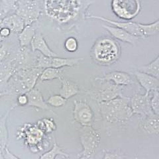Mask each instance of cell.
<instances>
[{
    "mask_svg": "<svg viewBox=\"0 0 159 159\" xmlns=\"http://www.w3.org/2000/svg\"><path fill=\"white\" fill-rule=\"evenodd\" d=\"M67 99L64 98L60 94H55L50 96L47 100L46 103L49 106L53 107H61L66 105Z\"/></svg>",
    "mask_w": 159,
    "mask_h": 159,
    "instance_id": "f1b7e54d",
    "label": "cell"
},
{
    "mask_svg": "<svg viewBox=\"0 0 159 159\" xmlns=\"http://www.w3.org/2000/svg\"><path fill=\"white\" fill-rule=\"evenodd\" d=\"M28 103V97L26 93H19L17 96V105L19 106H27Z\"/></svg>",
    "mask_w": 159,
    "mask_h": 159,
    "instance_id": "1f68e13d",
    "label": "cell"
},
{
    "mask_svg": "<svg viewBox=\"0 0 159 159\" xmlns=\"http://www.w3.org/2000/svg\"><path fill=\"white\" fill-rule=\"evenodd\" d=\"M37 127L47 133H51L57 129L56 123L51 118H44L38 121Z\"/></svg>",
    "mask_w": 159,
    "mask_h": 159,
    "instance_id": "4316f807",
    "label": "cell"
},
{
    "mask_svg": "<svg viewBox=\"0 0 159 159\" xmlns=\"http://www.w3.org/2000/svg\"><path fill=\"white\" fill-rule=\"evenodd\" d=\"M5 39H4V38H3V37H2V36H0V43H1V42H3Z\"/></svg>",
    "mask_w": 159,
    "mask_h": 159,
    "instance_id": "74e56055",
    "label": "cell"
},
{
    "mask_svg": "<svg viewBox=\"0 0 159 159\" xmlns=\"http://www.w3.org/2000/svg\"><path fill=\"white\" fill-rule=\"evenodd\" d=\"M150 93H135L130 98V106L133 115L140 117L155 114L152 110L150 105Z\"/></svg>",
    "mask_w": 159,
    "mask_h": 159,
    "instance_id": "9c48e42d",
    "label": "cell"
},
{
    "mask_svg": "<svg viewBox=\"0 0 159 159\" xmlns=\"http://www.w3.org/2000/svg\"><path fill=\"white\" fill-rule=\"evenodd\" d=\"M101 116L104 122L112 125H123L133 117L130 98L123 95L111 100L98 102Z\"/></svg>",
    "mask_w": 159,
    "mask_h": 159,
    "instance_id": "7a4b0ae2",
    "label": "cell"
},
{
    "mask_svg": "<svg viewBox=\"0 0 159 159\" xmlns=\"http://www.w3.org/2000/svg\"><path fill=\"white\" fill-rule=\"evenodd\" d=\"M102 26L107 30V32L111 34L113 39L123 43L135 45L139 42V39H140L133 35L125 30L111 25H103Z\"/></svg>",
    "mask_w": 159,
    "mask_h": 159,
    "instance_id": "7c38bea8",
    "label": "cell"
},
{
    "mask_svg": "<svg viewBox=\"0 0 159 159\" xmlns=\"http://www.w3.org/2000/svg\"><path fill=\"white\" fill-rule=\"evenodd\" d=\"M99 77L104 80L111 82L118 86H126L135 83L130 74L122 71H111Z\"/></svg>",
    "mask_w": 159,
    "mask_h": 159,
    "instance_id": "4fadbf2b",
    "label": "cell"
},
{
    "mask_svg": "<svg viewBox=\"0 0 159 159\" xmlns=\"http://www.w3.org/2000/svg\"><path fill=\"white\" fill-rule=\"evenodd\" d=\"M111 9L118 18L131 21L141 13V0H111Z\"/></svg>",
    "mask_w": 159,
    "mask_h": 159,
    "instance_id": "52a82bcc",
    "label": "cell"
},
{
    "mask_svg": "<svg viewBox=\"0 0 159 159\" xmlns=\"http://www.w3.org/2000/svg\"><path fill=\"white\" fill-rule=\"evenodd\" d=\"M15 107L11 109L5 113V115L0 116V159L3 158V154L9 143V131L7 127V121L10 112Z\"/></svg>",
    "mask_w": 159,
    "mask_h": 159,
    "instance_id": "e0dca14e",
    "label": "cell"
},
{
    "mask_svg": "<svg viewBox=\"0 0 159 159\" xmlns=\"http://www.w3.org/2000/svg\"><path fill=\"white\" fill-rule=\"evenodd\" d=\"M43 2L46 14L60 25L76 20L92 3V0H44Z\"/></svg>",
    "mask_w": 159,
    "mask_h": 159,
    "instance_id": "6da1fadb",
    "label": "cell"
},
{
    "mask_svg": "<svg viewBox=\"0 0 159 159\" xmlns=\"http://www.w3.org/2000/svg\"><path fill=\"white\" fill-rule=\"evenodd\" d=\"M102 158L103 159H125L128 157L120 149H103Z\"/></svg>",
    "mask_w": 159,
    "mask_h": 159,
    "instance_id": "83f0119b",
    "label": "cell"
},
{
    "mask_svg": "<svg viewBox=\"0 0 159 159\" xmlns=\"http://www.w3.org/2000/svg\"><path fill=\"white\" fill-rule=\"evenodd\" d=\"M3 158H6V159H19V157L16 156L12 152H11L8 148L6 147L5 148V150L3 151Z\"/></svg>",
    "mask_w": 159,
    "mask_h": 159,
    "instance_id": "836d02e7",
    "label": "cell"
},
{
    "mask_svg": "<svg viewBox=\"0 0 159 159\" xmlns=\"http://www.w3.org/2000/svg\"><path fill=\"white\" fill-rule=\"evenodd\" d=\"M7 94H9V93L7 92H0V98L5 95H7Z\"/></svg>",
    "mask_w": 159,
    "mask_h": 159,
    "instance_id": "d590c367",
    "label": "cell"
},
{
    "mask_svg": "<svg viewBox=\"0 0 159 159\" xmlns=\"http://www.w3.org/2000/svg\"><path fill=\"white\" fill-rule=\"evenodd\" d=\"M63 77L62 68L48 67L43 70L41 75L39 78V80L40 82H43L44 81L52 80L54 79L61 80Z\"/></svg>",
    "mask_w": 159,
    "mask_h": 159,
    "instance_id": "7402d4cb",
    "label": "cell"
},
{
    "mask_svg": "<svg viewBox=\"0 0 159 159\" xmlns=\"http://www.w3.org/2000/svg\"><path fill=\"white\" fill-rule=\"evenodd\" d=\"M82 58H62L61 57H50L49 67L62 68L64 67H74L78 66Z\"/></svg>",
    "mask_w": 159,
    "mask_h": 159,
    "instance_id": "ffe728a7",
    "label": "cell"
},
{
    "mask_svg": "<svg viewBox=\"0 0 159 159\" xmlns=\"http://www.w3.org/2000/svg\"><path fill=\"white\" fill-rule=\"evenodd\" d=\"M159 116L153 114L141 117L139 126L141 131L148 135H158L159 133Z\"/></svg>",
    "mask_w": 159,
    "mask_h": 159,
    "instance_id": "9a60e30c",
    "label": "cell"
},
{
    "mask_svg": "<svg viewBox=\"0 0 159 159\" xmlns=\"http://www.w3.org/2000/svg\"><path fill=\"white\" fill-rule=\"evenodd\" d=\"M121 48L117 40L110 37H99L90 51L93 61L98 65L108 66L115 64L121 57Z\"/></svg>",
    "mask_w": 159,
    "mask_h": 159,
    "instance_id": "3957f363",
    "label": "cell"
},
{
    "mask_svg": "<svg viewBox=\"0 0 159 159\" xmlns=\"http://www.w3.org/2000/svg\"><path fill=\"white\" fill-rule=\"evenodd\" d=\"M9 55V48L6 44L0 47V64L7 58Z\"/></svg>",
    "mask_w": 159,
    "mask_h": 159,
    "instance_id": "d6a6232c",
    "label": "cell"
},
{
    "mask_svg": "<svg viewBox=\"0 0 159 159\" xmlns=\"http://www.w3.org/2000/svg\"><path fill=\"white\" fill-rule=\"evenodd\" d=\"M134 76L146 93H151L153 90L159 89V78L137 70L134 71Z\"/></svg>",
    "mask_w": 159,
    "mask_h": 159,
    "instance_id": "5bb4252c",
    "label": "cell"
},
{
    "mask_svg": "<svg viewBox=\"0 0 159 159\" xmlns=\"http://www.w3.org/2000/svg\"><path fill=\"white\" fill-rule=\"evenodd\" d=\"M78 134L82 150L78 154L76 158H93L101 141L100 134L92 126H81L78 131Z\"/></svg>",
    "mask_w": 159,
    "mask_h": 159,
    "instance_id": "5b68a950",
    "label": "cell"
},
{
    "mask_svg": "<svg viewBox=\"0 0 159 159\" xmlns=\"http://www.w3.org/2000/svg\"><path fill=\"white\" fill-rule=\"evenodd\" d=\"M3 27H7L11 33L18 34L21 32L25 26L23 19L16 13L2 19Z\"/></svg>",
    "mask_w": 159,
    "mask_h": 159,
    "instance_id": "d6986e66",
    "label": "cell"
},
{
    "mask_svg": "<svg viewBox=\"0 0 159 159\" xmlns=\"http://www.w3.org/2000/svg\"><path fill=\"white\" fill-rule=\"evenodd\" d=\"M60 81L61 82V88L59 90V94L66 99L78 95L80 92L78 84L70 80L64 79L63 77Z\"/></svg>",
    "mask_w": 159,
    "mask_h": 159,
    "instance_id": "ac0fdd59",
    "label": "cell"
},
{
    "mask_svg": "<svg viewBox=\"0 0 159 159\" xmlns=\"http://www.w3.org/2000/svg\"><path fill=\"white\" fill-rule=\"evenodd\" d=\"M158 89H155L152 92V96L150 97V105L152 111L156 115L159 116V92Z\"/></svg>",
    "mask_w": 159,
    "mask_h": 159,
    "instance_id": "4dcf8cb0",
    "label": "cell"
},
{
    "mask_svg": "<svg viewBox=\"0 0 159 159\" xmlns=\"http://www.w3.org/2000/svg\"><path fill=\"white\" fill-rule=\"evenodd\" d=\"M137 70L159 78V57L157 56L149 64L137 67Z\"/></svg>",
    "mask_w": 159,
    "mask_h": 159,
    "instance_id": "603a6c76",
    "label": "cell"
},
{
    "mask_svg": "<svg viewBox=\"0 0 159 159\" xmlns=\"http://www.w3.org/2000/svg\"><path fill=\"white\" fill-rule=\"evenodd\" d=\"M58 156H62L64 158H69L70 155L62 151V148L60 147L57 141L54 140L53 147L51 150L46 152L45 153L43 154V155L39 157L41 159H55L57 158Z\"/></svg>",
    "mask_w": 159,
    "mask_h": 159,
    "instance_id": "cb8c5ba5",
    "label": "cell"
},
{
    "mask_svg": "<svg viewBox=\"0 0 159 159\" xmlns=\"http://www.w3.org/2000/svg\"><path fill=\"white\" fill-rule=\"evenodd\" d=\"M139 25L141 28L144 38L154 36L158 33L159 19H157V21L151 23L143 24L139 23Z\"/></svg>",
    "mask_w": 159,
    "mask_h": 159,
    "instance_id": "d4e9b609",
    "label": "cell"
},
{
    "mask_svg": "<svg viewBox=\"0 0 159 159\" xmlns=\"http://www.w3.org/2000/svg\"><path fill=\"white\" fill-rule=\"evenodd\" d=\"M26 94L28 97V103L27 106L34 107L38 110L52 111L49 106L44 99L42 93L39 89L34 88L26 92Z\"/></svg>",
    "mask_w": 159,
    "mask_h": 159,
    "instance_id": "2e32d148",
    "label": "cell"
},
{
    "mask_svg": "<svg viewBox=\"0 0 159 159\" xmlns=\"http://www.w3.org/2000/svg\"><path fill=\"white\" fill-rule=\"evenodd\" d=\"M74 120L80 126H92L95 116L89 104L82 100H74L73 109Z\"/></svg>",
    "mask_w": 159,
    "mask_h": 159,
    "instance_id": "ba28073f",
    "label": "cell"
},
{
    "mask_svg": "<svg viewBox=\"0 0 159 159\" xmlns=\"http://www.w3.org/2000/svg\"><path fill=\"white\" fill-rule=\"evenodd\" d=\"M64 47L68 52H76L79 47L78 40L74 37H68L64 43Z\"/></svg>",
    "mask_w": 159,
    "mask_h": 159,
    "instance_id": "f546056e",
    "label": "cell"
},
{
    "mask_svg": "<svg viewBox=\"0 0 159 159\" xmlns=\"http://www.w3.org/2000/svg\"><path fill=\"white\" fill-rule=\"evenodd\" d=\"M87 19H98L102 21H104L107 23L111 25L117 27L118 28L122 29L125 31L131 33L133 35L139 38H144L142 31L141 30L140 27H139V23L133 22V21H125V22H121V21H116L114 20H111L108 18H106L101 16H86Z\"/></svg>",
    "mask_w": 159,
    "mask_h": 159,
    "instance_id": "30bf717a",
    "label": "cell"
},
{
    "mask_svg": "<svg viewBox=\"0 0 159 159\" xmlns=\"http://www.w3.org/2000/svg\"><path fill=\"white\" fill-rule=\"evenodd\" d=\"M33 24L25 26L22 31L17 34L20 47H28L31 44L37 31L36 27L34 26Z\"/></svg>",
    "mask_w": 159,
    "mask_h": 159,
    "instance_id": "44dd1931",
    "label": "cell"
},
{
    "mask_svg": "<svg viewBox=\"0 0 159 159\" xmlns=\"http://www.w3.org/2000/svg\"><path fill=\"white\" fill-rule=\"evenodd\" d=\"M94 80L96 84H93V88L87 90L86 93L97 103L109 101L123 96L122 92L125 86L116 85L111 82L104 80L99 76Z\"/></svg>",
    "mask_w": 159,
    "mask_h": 159,
    "instance_id": "277c9868",
    "label": "cell"
},
{
    "mask_svg": "<svg viewBox=\"0 0 159 159\" xmlns=\"http://www.w3.org/2000/svg\"><path fill=\"white\" fill-rule=\"evenodd\" d=\"M11 31H10V29L7 27H3L2 28V29L0 30V36H2L4 39H6L9 37L11 34Z\"/></svg>",
    "mask_w": 159,
    "mask_h": 159,
    "instance_id": "e575fe53",
    "label": "cell"
},
{
    "mask_svg": "<svg viewBox=\"0 0 159 159\" xmlns=\"http://www.w3.org/2000/svg\"><path fill=\"white\" fill-rule=\"evenodd\" d=\"M31 48V51L34 52L35 51H39L43 55L48 57H59L60 55L50 48L48 44L44 39L43 34L41 32L36 31L32 41L30 44Z\"/></svg>",
    "mask_w": 159,
    "mask_h": 159,
    "instance_id": "8fae6325",
    "label": "cell"
},
{
    "mask_svg": "<svg viewBox=\"0 0 159 159\" xmlns=\"http://www.w3.org/2000/svg\"><path fill=\"white\" fill-rule=\"evenodd\" d=\"M2 27H3V21H2V19H0V30L2 29Z\"/></svg>",
    "mask_w": 159,
    "mask_h": 159,
    "instance_id": "8d00e7d4",
    "label": "cell"
},
{
    "mask_svg": "<svg viewBox=\"0 0 159 159\" xmlns=\"http://www.w3.org/2000/svg\"><path fill=\"white\" fill-rule=\"evenodd\" d=\"M43 2V0H17L15 13L23 19L25 26L33 24L41 16Z\"/></svg>",
    "mask_w": 159,
    "mask_h": 159,
    "instance_id": "8992f818",
    "label": "cell"
},
{
    "mask_svg": "<svg viewBox=\"0 0 159 159\" xmlns=\"http://www.w3.org/2000/svg\"><path fill=\"white\" fill-rule=\"evenodd\" d=\"M0 15L2 16H5L10 12H16L17 6V0H0Z\"/></svg>",
    "mask_w": 159,
    "mask_h": 159,
    "instance_id": "484cf974",
    "label": "cell"
}]
</instances>
